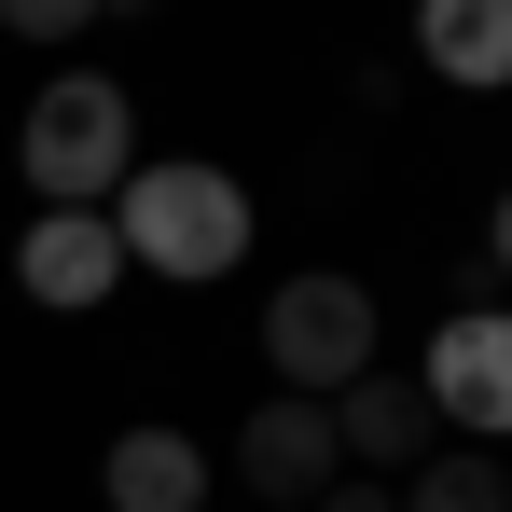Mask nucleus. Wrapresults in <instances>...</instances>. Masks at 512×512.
Wrapping results in <instances>:
<instances>
[{
  "label": "nucleus",
  "mask_w": 512,
  "mask_h": 512,
  "mask_svg": "<svg viewBox=\"0 0 512 512\" xmlns=\"http://www.w3.org/2000/svg\"><path fill=\"white\" fill-rule=\"evenodd\" d=\"M111 236H125V277H180V291H208V277L250 263V180L208 167V153H139L125 194H111Z\"/></svg>",
  "instance_id": "obj_1"
},
{
  "label": "nucleus",
  "mask_w": 512,
  "mask_h": 512,
  "mask_svg": "<svg viewBox=\"0 0 512 512\" xmlns=\"http://www.w3.org/2000/svg\"><path fill=\"white\" fill-rule=\"evenodd\" d=\"M14 167L42 208H111L125 167H139V97L111 84V70H56V84L28 97V125H14Z\"/></svg>",
  "instance_id": "obj_2"
},
{
  "label": "nucleus",
  "mask_w": 512,
  "mask_h": 512,
  "mask_svg": "<svg viewBox=\"0 0 512 512\" xmlns=\"http://www.w3.org/2000/svg\"><path fill=\"white\" fill-rule=\"evenodd\" d=\"M263 360H277V388L291 402H346L388 346H374V291L333 277V263H305V277H277L263 291Z\"/></svg>",
  "instance_id": "obj_3"
},
{
  "label": "nucleus",
  "mask_w": 512,
  "mask_h": 512,
  "mask_svg": "<svg viewBox=\"0 0 512 512\" xmlns=\"http://www.w3.org/2000/svg\"><path fill=\"white\" fill-rule=\"evenodd\" d=\"M236 485H250L263 512H319L346 485V457H333V402H291V388H263L250 429H236Z\"/></svg>",
  "instance_id": "obj_4"
},
{
  "label": "nucleus",
  "mask_w": 512,
  "mask_h": 512,
  "mask_svg": "<svg viewBox=\"0 0 512 512\" xmlns=\"http://www.w3.org/2000/svg\"><path fill=\"white\" fill-rule=\"evenodd\" d=\"M416 388H429V416H443V429H471V443L499 457V443H512V319H499V305L443 319L429 360H416Z\"/></svg>",
  "instance_id": "obj_5"
},
{
  "label": "nucleus",
  "mask_w": 512,
  "mask_h": 512,
  "mask_svg": "<svg viewBox=\"0 0 512 512\" xmlns=\"http://www.w3.org/2000/svg\"><path fill=\"white\" fill-rule=\"evenodd\" d=\"M333 457L360 471V485H416L429 457H443V416H429V388L374 360V374H360V388L333 402Z\"/></svg>",
  "instance_id": "obj_6"
},
{
  "label": "nucleus",
  "mask_w": 512,
  "mask_h": 512,
  "mask_svg": "<svg viewBox=\"0 0 512 512\" xmlns=\"http://www.w3.org/2000/svg\"><path fill=\"white\" fill-rule=\"evenodd\" d=\"M14 291L56 305V319L111 305V291H125V236H111V208H42V222L14 236Z\"/></svg>",
  "instance_id": "obj_7"
},
{
  "label": "nucleus",
  "mask_w": 512,
  "mask_h": 512,
  "mask_svg": "<svg viewBox=\"0 0 512 512\" xmlns=\"http://www.w3.org/2000/svg\"><path fill=\"white\" fill-rule=\"evenodd\" d=\"M97 485H111V512H208V443H180V429H125Z\"/></svg>",
  "instance_id": "obj_8"
},
{
  "label": "nucleus",
  "mask_w": 512,
  "mask_h": 512,
  "mask_svg": "<svg viewBox=\"0 0 512 512\" xmlns=\"http://www.w3.org/2000/svg\"><path fill=\"white\" fill-rule=\"evenodd\" d=\"M416 56L443 70V84H512V0H429Z\"/></svg>",
  "instance_id": "obj_9"
},
{
  "label": "nucleus",
  "mask_w": 512,
  "mask_h": 512,
  "mask_svg": "<svg viewBox=\"0 0 512 512\" xmlns=\"http://www.w3.org/2000/svg\"><path fill=\"white\" fill-rule=\"evenodd\" d=\"M402 512H512V457H485V443H443L416 485H402Z\"/></svg>",
  "instance_id": "obj_10"
},
{
  "label": "nucleus",
  "mask_w": 512,
  "mask_h": 512,
  "mask_svg": "<svg viewBox=\"0 0 512 512\" xmlns=\"http://www.w3.org/2000/svg\"><path fill=\"white\" fill-rule=\"evenodd\" d=\"M0 14H14L28 42H84V14H97V0H0Z\"/></svg>",
  "instance_id": "obj_11"
},
{
  "label": "nucleus",
  "mask_w": 512,
  "mask_h": 512,
  "mask_svg": "<svg viewBox=\"0 0 512 512\" xmlns=\"http://www.w3.org/2000/svg\"><path fill=\"white\" fill-rule=\"evenodd\" d=\"M319 512H402V485H360V471H346V485H333Z\"/></svg>",
  "instance_id": "obj_12"
},
{
  "label": "nucleus",
  "mask_w": 512,
  "mask_h": 512,
  "mask_svg": "<svg viewBox=\"0 0 512 512\" xmlns=\"http://www.w3.org/2000/svg\"><path fill=\"white\" fill-rule=\"evenodd\" d=\"M485 250H499V277H512V194H499V208H485Z\"/></svg>",
  "instance_id": "obj_13"
}]
</instances>
